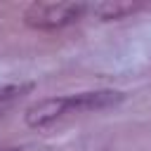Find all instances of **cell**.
Returning <instances> with one entry per match:
<instances>
[{
	"instance_id": "7a4b0ae2",
	"label": "cell",
	"mask_w": 151,
	"mask_h": 151,
	"mask_svg": "<svg viewBox=\"0 0 151 151\" xmlns=\"http://www.w3.org/2000/svg\"><path fill=\"white\" fill-rule=\"evenodd\" d=\"M73 113V104H71V94L68 97H47V99H40L35 101L33 106L26 109L24 118H26V125L28 127H45L64 116Z\"/></svg>"
},
{
	"instance_id": "5b68a950",
	"label": "cell",
	"mask_w": 151,
	"mask_h": 151,
	"mask_svg": "<svg viewBox=\"0 0 151 151\" xmlns=\"http://www.w3.org/2000/svg\"><path fill=\"white\" fill-rule=\"evenodd\" d=\"M33 90V83H0V116L26 92Z\"/></svg>"
},
{
	"instance_id": "3957f363",
	"label": "cell",
	"mask_w": 151,
	"mask_h": 151,
	"mask_svg": "<svg viewBox=\"0 0 151 151\" xmlns=\"http://www.w3.org/2000/svg\"><path fill=\"white\" fill-rule=\"evenodd\" d=\"M73 97V113H85V111H101L120 104L125 99L123 92L118 90H90V92H78Z\"/></svg>"
},
{
	"instance_id": "6da1fadb",
	"label": "cell",
	"mask_w": 151,
	"mask_h": 151,
	"mask_svg": "<svg viewBox=\"0 0 151 151\" xmlns=\"http://www.w3.org/2000/svg\"><path fill=\"white\" fill-rule=\"evenodd\" d=\"M85 12V2H33L26 7L24 21L38 31H57L83 19Z\"/></svg>"
},
{
	"instance_id": "8992f818",
	"label": "cell",
	"mask_w": 151,
	"mask_h": 151,
	"mask_svg": "<svg viewBox=\"0 0 151 151\" xmlns=\"http://www.w3.org/2000/svg\"><path fill=\"white\" fill-rule=\"evenodd\" d=\"M0 151H40V149L33 144H26V146H12V149H0Z\"/></svg>"
},
{
	"instance_id": "277c9868",
	"label": "cell",
	"mask_w": 151,
	"mask_h": 151,
	"mask_svg": "<svg viewBox=\"0 0 151 151\" xmlns=\"http://www.w3.org/2000/svg\"><path fill=\"white\" fill-rule=\"evenodd\" d=\"M142 5L137 2H118V0H104V2H94L87 5V12H92L94 17L104 19V21H113V19H125L130 14H134Z\"/></svg>"
}]
</instances>
